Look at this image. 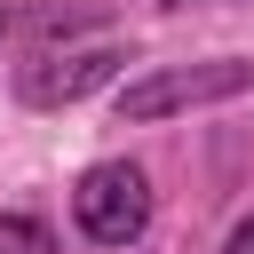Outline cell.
Returning a JSON list of instances; mask_svg holds the SVG:
<instances>
[{
	"label": "cell",
	"mask_w": 254,
	"mask_h": 254,
	"mask_svg": "<svg viewBox=\"0 0 254 254\" xmlns=\"http://www.w3.org/2000/svg\"><path fill=\"white\" fill-rule=\"evenodd\" d=\"M246 87H254V64H246V56L175 64V71L127 79V87H119V119H167V111H190V103H222V95H246Z\"/></svg>",
	"instance_id": "6da1fadb"
},
{
	"label": "cell",
	"mask_w": 254,
	"mask_h": 254,
	"mask_svg": "<svg viewBox=\"0 0 254 254\" xmlns=\"http://www.w3.org/2000/svg\"><path fill=\"white\" fill-rule=\"evenodd\" d=\"M71 214H79V230H87L95 246L143 238V222H151V183H143V167H127V159L87 167L79 190H71Z\"/></svg>",
	"instance_id": "7a4b0ae2"
},
{
	"label": "cell",
	"mask_w": 254,
	"mask_h": 254,
	"mask_svg": "<svg viewBox=\"0 0 254 254\" xmlns=\"http://www.w3.org/2000/svg\"><path fill=\"white\" fill-rule=\"evenodd\" d=\"M119 48H40L32 64H16V95L32 111H56V103H79L95 95L103 79H119Z\"/></svg>",
	"instance_id": "3957f363"
},
{
	"label": "cell",
	"mask_w": 254,
	"mask_h": 254,
	"mask_svg": "<svg viewBox=\"0 0 254 254\" xmlns=\"http://www.w3.org/2000/svg\"><path fill=\"white\" fill-rule=\"evenodd\" d=\"M79 24H95V8H64V0H40V8H0V40H24V32H40V40H71Z\"/></svg>",
	"instance_id": "277c9868"
},
{
	"label": "cell",
	"mask_w": 254,
	"mask_h": 254,
	"mask_svg": "<svg viewBox=\"0 0 254 254\" xmlns=\"http://www.w3.org/2000/svg\"><path fill=\"white\" fill-rule=\"evenodd\" d=\"M0 254H56V230L40 214H0Z\"/></svg>",
	"instance_id": "5b68a950"
},
{
	"label": "cell",
	"mask_w": 254,
	"mask_h": 254,
	"mask_svg": "<svg viewBox=\"0 0 254 254\" xmlns=\"http://www.w3.org/2000/svg\"><path fill=\"white\" fill-rule=\"evenodd\" d=\"M222 254H254V214H238V230L222 238Z\"/></svg>",
	"instance_id": "8992f818"
},
{
	"label": "cell",
	"mask_w": 254,
	"mask_h": 254,
	"mask_svg": "<svg viewBox=\"0 0 254 254\" xmlns=\"http://www.w3.org/2000/svg\"><path fill=\"white\" fill-rule=\"evenodd\" d=\"M159 8H190V0H159Z\"/></svg>",
	"instance_id": "52a82bcc"
}]
</instances>
